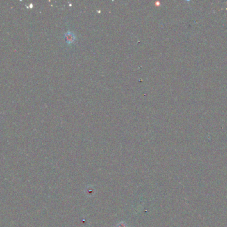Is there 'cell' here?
Segmentation results:
<instances>
[{"label":"cell","instance_id":"2","mask_svg":"<svg viewBox=\"0 0 227 227\" xmlns=\"http://www.w3.org/2000/svg\"><path fill=\"white\" fill-rule=\"evenodd\" d=\"M117 227H127V225H126V224L125 223H119L118 224V226H117Z\"/></svg>","mask_w":227,"mask_h":227},{"label":"cell","instance_id":"1","mask_svg":"<svg viewBox=\"0 0 227 227\" xmlns=\"http://www.w3.org/2000/svg\"><path fill=\"white\" fill-rule=\"evenodd\" d=\"M66 39H67V41L68 42H69V43H71V42H72L74 41V35L72 34V33H68V34H67L66 36Z\"/></svg>","mask_w":227,"mask_h":227}]
</instances>
